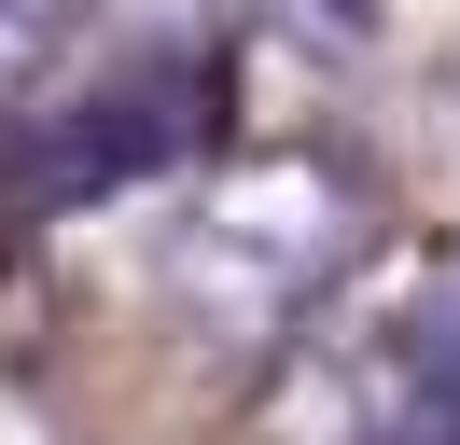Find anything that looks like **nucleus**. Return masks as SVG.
I'll use <instances>...</instances> for the list:
<instances>
[{
  "instance_id": "f257e3e1",
  "label": "nucleus",
  "mask_w": 460,
  "mask_h": 445,
  "mask_svg": "<svg viewBox=\"0 0 460 445\" xmlns=\"http://www.w3.org/2000/svg\"><path fill=\"white\" fill-rule=\"evenodd\" d=\"M376 195L335 153H237L168 222V306L209 348H293L349 278L376 265Z\"/></svg>"
},
{
  "instance_id": "f03ea898",
  "label": "nucleus",
  "mask_w": 460,
  "mask_h": 445,
  "mask_svg": "<svg viewBox=\"0 0 460 445\" xmlns=\"http://www.w3.org/2000/svg\"><path fill=\"white\" fill-rule=\"evenodd\" d=\"M265 445H404L460 432V237L363 265L265 376Z\"/></svg>"
},
{
  "instance_id": "7ed1b4c3",
  "label": "nucleus",
  "mask_w": 460,
  "mask_h": 445,
  "mask_svg": "<svg viewBox=\"0 0 460 445\" xmlns=\"http://www.w3.org/2000/svg\"><path fill=\"white\" fill-rule=\"evenodd\" d=\"M209 98H224V70L209 56H140V70H112V83H84V98H57V111H29V139H14V195L29 209H84V195H126V181H154V167H181L209 139Z\"/></svg>"
},
{
  "instance_id": "20e7f679",
  "label": "nucleus",
  "mask_w": 460,
  "mask_h": 445,
  "mask_svg": "<svg viewBox=\"0 0 460 445\" xmlns=\"http://www.w3.org/2000/svg\"><path fill=\"white\" fill-rule=\"evenodd\" d=\"M84 14L98 0H0V111H29L42 83L84 56Z\"/></svg>"
},
{
  "instance_id": "39448f33",
  "label": "nucleus",
  "mask_w": 460,
  "mask_h": 445,
  "mask_svg": "<svg viewBox=\"0 0 460 445\" xmlns=\"http://www.w3.org/2000/svg\"><path fill=\"white\" fill-rule=\"evenodd\" d=\"M404 445H460V432H404Z\"/></svg>"
}]
</instances>
